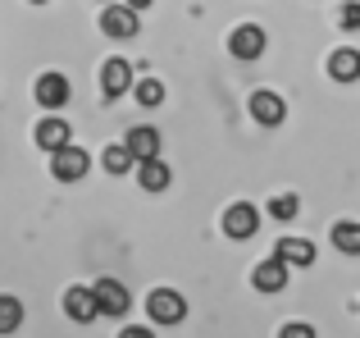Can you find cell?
<instances>
[{"instance_id": "1", "label": "cell", "mask_w": 360, "mask_h": 338, "mask_svg": "<svg viewBox=\"0 0 360 338\" xmlns=\"http://www.w3.org/2000/svg\"><path fill=\"white\" fill-rule=\"evenodd\" d=\"M146 315H150V325H178L187 315V297L174 293V288H155L146 297Z\"/></svg>"}, {"instance_id": "2", "label": "cell", "mask_w": 360, "mask_h": 338, "mask_svg": "<svg viewBox=\"0 0 360 338\" xmlns=\"http://www.w3.org/2000/svg\"><path fill=\"white\" fill-rule=\"evenodd\" d=\"M260 229V211H255L251 201H238V206H229V211H224V233H229V238H251V233Z\"/></svg>"}, {"instance_id": "3", "label": "cell", "mask_w": 360, "mask_h": 338, "mask_svg": "<svg viewBox=\"0 0 360 338\" xmlns=\"http://www.w3.org/2000/svg\"><path fill=\"white\" fill-rule=\"evenodd\" d=\"M64 315L78 325H91L101 315V302H96V288H69L64 293Z\"/></svg>"}, {"instance_id": "4", "label": "cell", "mask_w": 360, "mask_h": 338, "mask_svg": "<svg viewBox=\"0 0 360 338\" xmlns=\"http://www.w3.org/2000/svg\"><path fill=\"white\" fill-rule=\"evenodd\" d=\"M87 151L82 146H64V151H55V161H51V169H55V178L60 183H78L82 174H87Z\"/></svg>"}, {"instance_id": "5", "label": "cell", "mask_w": 360, "mask_h": 338, "mask_svg": "<svg viewBox=\"0 0 360 338\" xmlns=\"http://www.w3.org/2000/svg\"><path fill=\"white\" fill-rule=\"evenodd\" d=\"M251 284L260 288V293H283V288H288V261H278V256L260 261V265L251 270Z\"/></svg>"}, {"instance_id": "6", "label": "cell", "mask_w": 360, "mask_h": 338, "mask_svg": "<svg viewBox=\"0 0 360 338\" xmlns=\"http://www.w3.org/2000/svg\"><path fill=\"white\" fill-rule=\"evenodd\" d=\"M229 51L238 55V60H260V55H264V27H255V23H242L238 32L229 37Z\"/></svg>"}, {"instance_id": "7", "label": "cell", "mask_w": 360, "mask_h": 338, "mask_svg": "<svg viewBox=\"0 0 360 338\" xmlns=\"http://www.w3.org/2000/svg\"><path fill=\"white\" fill-rule=\"evenodd\" d=\"M251 119L264 128H278L283 119H288V106H283V96H274V92H255L251 96Z\"/></svg>"}, {"instance_id": "8", "label": "cell", "mask_w": 360, "mask_h": 338, "mask_svg": "<svg viewBox=\"0 0 360 338\" xmlns=\"http://www.w3.org/2000/svg\"><path fill=\"white\" fill-rule=\"evenodd\" d=\"M101 32H105V37H132V32H137V9H132V5L101 9Z\"/></svg>"}, {"instance_id": "9", "label": "cell", "mask_w": 360, "mask_h": 338, "mask_svg": "<svg viewBox=\"0 0 360 338\" xmlns=\"http://www.w3.org/2000/svg\"><path fill=\"white\" fill-rule=\"evenodd\" d=\"M96 302H101V315H128L132 297H128V288H123L119 279H101L96 284Z\"/></svg>"}, {"instance_id": "10", "label": "cell", "mask_w": 360, "mask_h": 338, "mask_svg": "<svg viewBox=\"0 0 360 338\" xmlns=\"http://www.w3.org/2000/svg\"><path fill=\"white\" fill-rule=\"evenodd\" d=\"M69 137H73L69 133V119H55L51 115V119H41V124H37V146H41V151H51V156L64 151V146H73Z\"/></svg>"}, {"instance_id": "11", "label": "cell", "mask_w": 360, "mask_h": 338, "mask_svg": "<svg viewBox=\"0 0 360 338\" xmlns=\"http://www.w3.org/2000/svg\"><path fill=\"white\" fill-rule=\"evenodd\" d=\"M128 87H132V64H128V60H105V69H101V92L115 101V96H123Z\"/></svg>"}, {"instance_id": "12", "label": "cell", "mask_w": 360, "mask_h": 338, "mask_svg": "<svg viewBox=\"0 0 360 338\" xmlns=\"http://www.w3.org/2000/svg\"><path fill=\"white\" fill-rule=\"evenodd\" d=\"M37 101H41L46 110H60L64 101H69V78H64V73H41V78H37Z\"/></svg>"}, {"instance_id": "13", "label": "cell", "mask_w": 360, "mask_h": 338, "mask_svg": "<svg viewBox=\"0 0 360 338\" xmlns=\"http://www.w3.org/2000/svg\"><path fill=\"white\" fill-rule=\"evenodd\" d=\"M328 78H333V82H356L360 78V51L342 46V51L328 55Z\"/></svg>"}, {"instance_id": "14", "label": "cell", "mask_w": 360, "mask_h": 338, "mask_svg": "<svg viewBox=\"0 0 360 338\" xmlns=\"http://www.w3.org/2000/svg\"><path fill=\"white\" fill-rule=\"evenodd\" d=\"M123 142H128L132 156H137V165H141V161H160V133H155V128L141 124V128H132Z\"/></svg>"}, {"instance_id": "15", "label": "cell", "mask_w": 360, "mask_h": 338, "mask_svg": "<svg viewBox=\"0 0 360 338\" xmlns=\"http://www.w3.org/2000/svg\"><path fill=\"white\" fill-rule=\"evenodd\" d=\"M274 256H278V261H288V265H315V247H310L306 238H278Z\"/></svg>"}, {"instance_id": "16", "label": "cell", "mask_w": 360, "mask_h": 338, "mask_svg": "<svg viewBox=\"0 0 360 338\" xmlns=\"http://www.w3.org/2000/svg\"><path fill=\"white\" fill-rule=\"evenodd\" d=\"M169 178H174V174H169L165 161H141V165H137V183L146 187V192H165Z\"/></svg>"}, {"instance_id": "17", "label": "cell", "mask_w": 360, "mask_h": 338, "mask_svg": "<svg viewBox=\"0 0 360 338\" xmlns=\"http://www.w3.org/2000/svg\"><path fill=\"white\" fill-rule=\"evenodd\" d=\"M333 247L342 251V256H360V224L356 220L333 224Z\"/></svg>"}, {"instance_id": "18", "label": "cell", "mask_w": 360, "mask_h": 338, "mask_svg": "<svg viewBox=\"0 0 360 338\" xmlns=\"http://www.w3.org/2000/svg\"><path fill=\"white\" fill-rule=\"evenodd\" d=\"M101 165H105V174H128L132 165H137V156L128 151V142H119V146H105V156H101Z\"/></svg>"}, {"instance_id": "19", "label": "cell", "mask_w": 360, "mask_h": 338, "mask_svg": "<svg viewBox=\"0 0 360 338\" xmlns=\"http://www.w3.org/2000/svg\"><path fill=\"white\" fill-rule=\"evenodd\" d=\"M18 325H23V302L18 297H0V338L14 334Z\"/></svg>"}, {"instance_id": "20", "label": "cell", "mask_w": 360, "mask_h": 338, "mask_svg": "<svg viewBox=\"0 0 360 338\" xmlns=\"http://www.w3.org/2000/svg\"><path fill=\"white\" fill-rule=\"evenodd\" d=\"M137 101L146 110H155L160 101H165V82H155V78H146V82H137Z\"/></svg>"}, {"instance_id": "21", "label": "cell", "mask_w": 360, "mask_h": 338, "mask_svg": "<svg viewBox=\"0 0 360 338\" xmlns=\"http://www.w3.org/2000/svg\"><path fill=\"white\" fill-rule=\"evenodd\" d=\"M297 211H301V201L292 192H283V196H274V201H269V220H292Z\"/></svg>"}, {"instance_id": "22", "label": "cell", "mask_w": 360, "mask_h": 338, "mask_svg": "<svg viewBox=\"0 0 360 338\" xmlns=\"http://www.w3.org/2000/svg\"><path fill=\"white\" fill-rule=\"evenodd\" d=\"M338 23H342L347 32H356V27H360V5H356V0H347V5H342V14H338Z\"/></svg>"}, {"instance_id": "23", "label": "cell", "mask_w": 360, "mask_h": 338, "mask_svg": "<svg viewBox=\"0 0 360 338\" xmlns=\"http://www.w3.org/2000/svg\"><path fill=\"white\" fill-rule=\"evenodd\" d=\"M278 338H315V330H310V325H301V320H292V325H283Z\"/></svg>"}, {"instance_id": "24", "label": "cell", "mask_w": 360, "mask_h": 338, "mask_svg": "<svg viewBox=\"0 0 360 338\" xmlns=\"http://www.w3.org/2000/svg\"><path fill=\"white\" fill-rule=\"evenodd\" d=\"M119 338H155V334H150V330H146V325H128V330H123Z\"/></svg>"}, {"instance_id": "25", "label": "cell", "mask_w": 360, "mask_h": 338, "mask_svg": "<svg viewBox=\"0 0 360 338\" xmlns=\"http://www.w3.org/2000/svg\"><path fill=\"white\" fill-rule=\"evenodd\" d=\"M128 5H132V9H150V5H155V0H128Z\"/></svg>"}, {"instance_id": "26", "label": "cell", "mask_w": 360, "mask_h": 338, "mask_svg": "<svg viewBox=\"0 0 360 338\" xmlns=\"http://www.w3.org/2000/svg\"><path fill=\"white\" fill-rule=\"evenodd\" d=\"M32 5H46V0H32Z\"/></svg>"}, {"instance_id": "27", "label": "cell", "mask_w": 360, "mask_h": 338, "mask_svg": "<svg viewBox=\"0 0 360 338\" xmlns=\"http://www.w3.org/2000/svg\"><path fill=\"white\" fill-rule=\"evenodd\" d=\"M105 5H119V0H105Z\"/></svg>"}]
</instances>
